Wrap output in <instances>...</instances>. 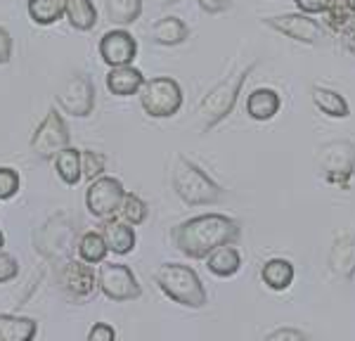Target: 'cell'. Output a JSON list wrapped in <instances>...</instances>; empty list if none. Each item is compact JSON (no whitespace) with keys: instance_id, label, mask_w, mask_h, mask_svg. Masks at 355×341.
<instances>
[{"instance_id":"d590c367","label":"cell","mask_w":355,"mask_h":341,"mask_svg":"<svg viewBox=\"0 0 355 341\" xmlns=\"http://www.w3.org/2000/svg\"><path fill=\"white\" fill-rule=\"evenodd\" d=\"M10 60H12V38L0 26V64H8Z\"/></svg>"},{"instance_id":"83f0119b","label":"cell","mask_w":355,"mask_h":341,"mask_svg":"<svg viewBox=\"0 0 355 341\" xmlns=\"http://www.w3.org/2000/svg\"><path fill=\"white\" fill-rule=\"evenodd\" d=\"M150 216V207L142 197H137L135 192H125L121 209H119V218L125 220L130 225H142Z\"/></svg>"},{"instance_id":"7402d4cb","label":"cell","mask_w":355,"mask_h":341,"mask_svg":"<svg viewBox=\"0 0 355 341\" xmlns=\"http://www.w3.org/2000/svg\"><path fill=\"white\" fill-rule=\"evenodd\" d=\"M38 332L36 320L0 313V341H28Z\"/></svg>"},{"instance_id":"484cf974","label":"cell","mask_w":355,"mask_h":341,"mask_svg":"<svg viewBox=\"0 0 355 341\" xmlns=\"http://www.w3.org/2000/svg\"><path fill=\"white\" fill-rule=\"evenodd\" d=\"M76 249H78V259H83L85 263H90V265H100L102 261L107 259V254H110V247H107L105 235L97 232V230L83 232Z\"/></svg>"},{"instance_id":"e0dca14e","label":"cell","mask_w":355,"mask_h":341,"mask_svg":"<svg viewBox=\"0 0 355 341\" xmlns=\"http://www.w3.org/2000/svg\"><path fill=\"white\" fill-rule=\"evenodd\" d=\"M329 268L334 275L353 277L355 275V235L346 232V235L336 237L329 252Z\"/></svg>"},{"instance_id":"1f68e13d","label":"cell","mask_w":355,"mask_h":341,"mask_svg":"<svg viewBox=\"0 0 355 341\" xmlns=\"http://www.w3.org/2000/svg\"><path fill=\"white\" fill-rule=\"evenodd\" d=\"M294 3L306 15H324L329 10L331 0H294Z\"/></svg>"},{"instance_id":"3957f363","label":"cell","mask_w":355,"mask_h":341,"mask_svg":"<svg viewBox=\"0 0 355 341\" xmlns=\"http://www.w3.org/2000/svg\"><path fill=\"white\" fill-rule=\"evenodd\" d=\"M254 67H256V62H251V64H246L244 69L234 71L232 76L223 78V81L216 83L214 88L206 93V98L199 102V116H202L204 133L214 130L220 121H225V119L230 116L234 105H237V100H239V93H242L246 78H249V73L254 71Z\"/></svg>"},{"instance_id":"8992f818","label":"cell","mask_w":355,"mask_h":341,"mask_svg":"<svg viewBox=\"0 0 355 341\" xmlns=\"http://www.w3.org/2000/svg\"><path fill=\"white\" fill-rule=\"evenodd\" d=\"M318 168L329 185L348 190L355 175V145L351 140H334L320 147Z\"/></svg>"},{"instance_id":"5b68a950","label":"cell","mask_w":355,"mask_h":341,"mask_svg":"<svg viewBox=\"0 0 355 341\" xmlns=\"http://www.w3.org/2000/svg\"><path fill=\"white\" fill-rule=\"evenodd\" d=\"M140 105L147 116L152 119H171L180 112L182 107V88L175 78L171 76H154L145 81L140 93Z\"/></svg>"},{"instance_id":"2e32d148","label":"cell","mask_w":355,"mask_h":341,"mask_svg":"<svg viewBox=\"0 0 355 341\" xmlns=\"http://www.w3.org/2000/svg\"><path fill=\"white\" fill-rule=\"evenodd\" d=\"M282 110V98L272 88H256L246 98V114L254 121H270Z\"/></svg>"},{"instance_id":"74e56055","label":"cell","mask_w":355,"mask_h":341,"mask_svg":"<svg viewBox=\"0 0 355 341\" xmlns=\"http://www.w3.org/2000/svg\"><path fill=\"white\" fill-rule=\"evenodd\" d=\"M346 5H348V10L355 15V0H346Z\"/></svg>"},{"instance_id":"e575fe53","label":"cell","mask_w":355,"mask_h":341,"mask_svg":"<svg viewBox=\"0 0 355 341\" xmlns=\"http://www.w3.org/2000/svg\"><path fill=\"white\" fill-rule=\"evenodd\" d=\"M232 0H199V8L204 10L206 15H220L225 10H230Z\"/></svg>"},{"instance_id":"4dcf8cb0","label":"cell","mask_w":355,"mask_h":341,"mask_svg":"<svg viewBox=\"0 0 355 341\" xmlns=\"http://www.w3.org/2000/svg\"><path fill=\"white\" fill-rule=\"evenodd\" d=\"M17 272H19V263H17L15 256H12V254L0 252V284L15 280Z\"/></svg>"},{"instance_id":"f35d334b","label":"cell","mask_w":355,"mask_h":341,"mask_svg":"<svg viewBox=\"0 0 355 341\" xmlns=\"http://www.w3.org/2000/svg\"><path fill=\"white\" fill-rule=\"evenodd\" d=\"M178 0H159V5H175Z\"/></svg>"},{"instance_id":"7a4b0ae2","label":"cell","mask_w":355,"mask_h":341,"mask_svg":"<svg viewBox=\"0 0 355 341\" xmlns=\"http://www.w3.org/2000/svg\"><path fill=\"white\" fill-rule=\"evenodd\" d=\"M173 190L190 207H209L223 199V187L187 157L178 155L173 161Z\"/></svg>"},{"instance_id":"7c38bea8","label":"cell","mask_w":355,"mask_h":341,"mask_svg":"<svg viewBox=\"0 0 355 341\" xmlns=\"http://www.w3.org/2000/svg\"><path fill=\"white\" fill-rule=\"evenodd\" d=\"M97 50H100V57L107 67L133 64V60L137 57V41L125 28H114V31H107L100 38Z\"/></svg>"},{"instance_id":"8fae6325","label":"cell","mask_w":355,"mask_h":341,"mask_svg":"<svg viewBox=\"0 0 355 341\" xmlns=\"http://www.w3.org/2000/svg\"><path fill=\"white\" fill-rule=\"evenodd\" d=\"M57 105L69 116L85 119L95 110V85L85 73H73L57 93Z\"/></svg>"},{"instance_id":"d6a6232c","label":"cell","mask_w":355,"mask_h":341,"mask_svg":"<svg viewBox=\"0 0 355 341\" xmlns=\"http://www.w3.org/2000/svg\"><path fill=\"white\" fill-rule=\"evenodd\" d=\"M88 339L90 341H114L116 339V329L112 325H107V322H97V325H93V329L88 332Z\"/></svg>"},{"instance_id":"9a60e30c","label":"cell","mask_w":355,"mask_h":341,"mask_svg":"<svg viewBox=\"0 0 355 341\" xmlns=\"http://www.w3.org/2000/svg\"><path fill=\"white\" fill-rule=\"evenodd\" d=\"M102 235L107 240V247H110L112 254L116 256H125L135 249V230L130 223H125L121 218H105V225H102Z\"/></svg>"},{"instance_id":"8d00e7d4","label":"cell","mask_w":355,"mask_h":341,"mask_svg":"<svg viewBox=\"0 0 355 341\" xmlns=\"http://www.w3.org/2000/svg\"><path fill=\"white\" fill-rule=\"evenodd\" d=\"M341 36V43H343V48L348 50V53H353L355 55V17L351 21H348V26L343 28V31L339 33Z\"/></svg>"},{"instance_id":"f546056e","label":"cell","mask_w":355,"mask_h":341,"mask_svg":"<svg viewBox=\"0 0 355 341\" xmlns=\"http://www.w3.org/2000/svg\"><path fill=\"white\" fill-rule=\"evenodd\" d=\"M19 192V173L10 166H0V202L12 199Z\"/></svg>"},{"instance_id":"30bf717a","label":"cell","mask_w":355,"mask_h":341,"mask_svg":"<svg viewBox=\"0 0 355 341\" xmlns=\"http://www.w3.org/2000/svg\"><path fill=\"white\" fill-rule=\"evenodd\" d=\"M263 24L270 26L272 31L282 33V36L291 38L296 43H306V45H318L324 38V26L318 19H313V15L306 12H289V15H279V17H266Z\"/></svg>"},{"instance_id":"9c48e42d","label":"cell","mask_w":355,"mask_h":341,"mask_svg":"<svg viewBox=\"0 0 355 341\" xmlns=\"http://www.w3.org/2000/svg\"><path fill=\"white\" fill-rule=\"evenodd\" d=\"M69 142H71V138H69V126L64 116L60 114V110L53 107V110L45 114L43 121L38 123V128L33 130V138H31L33 155L41 159H55Z\"/></svg>"},{"instance_id":"44dd1931","label":"cell","mask_w":355,"mask_h":341,"mask_svg":"<svg viewBox=\"0 0 355 341\" xmlns=\"http://www.w3.org/2000/svg\"><path fill=\"white\" fill-rule=\"evenodd\" d=\"M313 102L324 116L329 119H348L351 116V105L343 98L341 93L331 88H324V85H315L313 88Z\"/></svg>"},{"instance_id":"d6986e66","label":"cell","mask_w":355,"mask_h":341,"mask_svg":"<svg viewBox=\"0 0 355 341\" xmlns=\"http://www.w3.org/2000/svg\"><path fill=\"white\" fill-rule=\"evenodd\" d=\"M296 268L294 263L287 259H270L266 261V265L261 268V280L268 289L272 292H284L294 284Z\"/></svg>"},{"instance_id":"f1b7e54d","label":"cell","mask_w":355,"mask_h":341,"mask_svg":"<svg viewBox=\"0 0 355 341\" xmlns=\"http://www.w3.org/2000/svg\"><path fill=\"white\" fill-rule=\"evenodd\" d=\"M81 168H83V178L90 183V180L100 178L107 170V157L95 150H81Z\"/></svg>"},{"instance_id":"6da1fadb","label":"cell","mask_w":355,"mask_h":341,"mask_svg":"<svg viewBox=\"0 0 355 341\" xmlns=\"http://www.w3.org/2000/svg\"><path fill=\"white\" fill-rule=\"evenodd\" d=\"M242 237V223L223 213H202L178 223L171 230L175 249L187 259H206L223 244H234Z\"/></svg>"},{"instance_id":"5bb4252c","label":"cell","mask_w":355,"mask_h":341,"mask_svg":"<svg viewBox=\"0 0 355 341\" xmlns=\"http://www.w3.org/2000/svg\"><path fill=\"white\" fill-rule=\"evenodd\" d=\"M147 78L142 76V71L133 64H121V67H110L107 73V90L116 98H130L142 90Z\"/></svg>"},{"instance_id":"4316f807","label":"cell","mask_w":355,"mask_h":341,"mask_svg":"<svg viewBox=\"0 0 355 341\" xmlns=\"http://www.w3.org/2000/svg\"><path fill=\"white\" fill-rule=\"evenodd\" d=\"M105 10L110 21L119 26H130L140 19L142 0H105Z\"/></svg>"},{"instance_id":"ab89813d","label":"cell","mask_w":355,"mask_h":341,"mask_svg":"<svg viewBox=\"0 0 355 341\" xmlns=\"http://www.w3.org/2000/svg\"><path fill=\"white\" fill-rule=\"evenodd\" d=\"M3 247H5V235H3V230H0V252H3Z\"/></svg>"},{"instance_id":"ffe728a7","label":"cell","mask_w":355,"mask_h":341,"mask_svg":"<svg viewBox=\"0 0 355 341\" xmlns=\"http://www.w3.org/2000/svg\"><path fill=\"white\" fill-rule=\"evenodd\" d=\"M150 36L157 45L173 48V45H180V43L187 41L190 28H187V24L180 19V17H162V19L152 26Z\"/></svg>"},{"instance_id":"277c9868","label":"cell","mask_w":355,"mask_h":341,"mask_svg":"<svg viewBox=\"0 0 355 341\" xmlns=\"http://www.w3.org/2000/svg\"><path fill=\"white\" fill-rule=\"evenodd\" d=\"M157 284L159 289L175 301L178 306H185V308H204L206 306V289L202 277L197 275V270L190 265L182 263H164L157 270Z\"/></svg>"},{"instance_id":"52a82bcc","label":"cell","mask_w":355,"mask_h":341,"mask_svg":"<svg viewBox=\"0 0 355 341\" xmlns=\"http://www.w3.org/2000/svg\"><path fill=\"white\" fill-rule=\"evenodd\" d=\"M97 289L110 301H133L140 299L142 287L135 272L123 263H110L102 261L97 270Z\"/></svg>"},{"instance_id":"ba28073f","label":"cell","mask_w":355,"mask_h":341,"mask_svg":"<svg viewBox=\"0 0 355 341\" xmlns=\"http://www.w3.org/2000/svg\"><path fill=\"white\" fill-rule=\"evenodd\" d=\"M123 197H125V187L121 180L114 178V175L102 173L100 178L90 180L88 190H85V207H88L90 216L105 220L119 213Z\"/></svg>"},{"instance_id":"4fadbf2b","label":"cell","mask_w":355,"mask_h":341,"mask_svg":"<svg viewBox=\"0 0 355 341\" xmlns=\"http://www.w3.org/2000/svg\"><path fill=\"white\" fill-rule=\"evenodd\" d=\"M60 284L62 289L73 299H88L95 294L97 289V272L93 265L85 261H67L60 268Z\"/></svg>"},{"instance_id":"603a6c76","label":"cell","mask_w":355,"mask_h":341,"mask_svg":"<svg viewBox=\"0 0 355 341\" xmlns=\"http://www.w3.org/2000/svg\"><path fill=\"white\" fill-rule=\"evenodd\" d=\"M28 17L38 26H53L64 17L67 0H28L26 3Z\"/></svg>"},{"instance_id":"d4e9b609","label":"cell","mask_w":355,"mask_h":341,"mask_svg":"<svg viewBox=\"0 0 355 341\" xmlns=\"http://www.w3.org/2000/svg\"><path fill=\"white\" fill-rule=\"evenodd\" d=\"M64 17L76 31H93L97 24V8L93 0H67Z\"/></svg>"},{"instance_id":"ac0fdd59","label":"cell","mask_w":355,"mask_h":341,"mask_svg":"<svg viewBox=\"0 0 355 341\" xmlns=\"http://www.w3.org/2000/svg\"><path fill=\"white\" fill-rule=\"evenodd\" d=\"M206 268L216 277H232L242 268V252L234 244H223L206 256Z\"/></svg>"},{"instance_id":"cb8c5ba5","label":"cell","mask_w":355,"mask_h":341,"mask_svg":"<svg viewBox=\"0 0 355 341\" xmlns=\"http://www.w3.org/2000/svg\"><path fill=\"white\" fill-rule=\"evenodd\" d=\"M55 170L62 178V183L67 185H76L83 178V168H81V150L67 145L60 155L55 157Z\"/></svg>"},{"instance_id":"836d02e7","label":"cell","mask_w":355,"mask_h":341,"mask_svg":"<svg viewBox=\"0 0 355 341\" xmlns=\"http://www.w3.org/2000/svg\"><path fill=\"white\" fill-rule=\"evenodd\" d=\"M266 339L268 341H301V339H306V334L299 332V329H291V327H279L268 334Z\"/></svg>"}]
</instances>
